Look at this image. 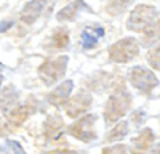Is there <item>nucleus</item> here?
<instances>
[{"mask_svg": "<svg viewBox=\"0 0 160 154\" xmlns=\"http://www.w3.org/2000/svg\"><path fill=\"white\" fill-rule=\"evenodd\" d=\"M155 11L157 10L152 5H138L131 11V15L128 18V23H127V28L130 31H136V32L144 31L149 24H152Z\"/></svg>", "mask_w": 160, "mask_h": 154, "instance_id": "5", "label": "nucleus"}, {"mask_svg": "<svg viewBox=\"0 0 160 154\" xmlns=\"http://www.w3.org/2000/svg\"><path fill=\"white\" fill-rule=\"evenodd\" d=\"M68 44H69V32L66 29L55 31V34H53V37H51V47H55V48H66Z\"/></svg>", "mask_w": 160, "mask_h": 154, "instance_id": "17", "label": "nucleus"}, {"mask_svg": "<svg viewBox=\"0 0 160 154\" xmlns=\"http://www.w3.org/2000/svg\"><path fill=\"white\" fill-rule=\"evenodd\" d=\"M0 69H2V64H0Z\"/></svg>", "mask_w": 160, "mask_h": 154, "instance_id": "27", "label": "nucleus"}, {"mask_svg": "<svg viewBox=\"0 0 160 154\" xmlns=\"http://www.w3.org/2000/svg\"><path fill=\"white\" fill-rule=\"evenodd\" d=\"M130 101L131 96L127 92L125 88H117L115 92L111 95V98L106 103V108H104V117L108 124H114L115 121H118L120 117H123L128 111L130 106Z\"/></svg>", "mask_w": 160, "mask_h": 154, "instance_id": "1", "label": "nucleus"}, {"mask_svg": "<svg viewBox=\"0 0 160 154\" xmlns=\"http://www.w3.org/2000/svg\"><path fill=\"white\" fill-rule=\"evenodd\" d=\"M127 148L123 145H115V146H109V148H104L101 154H125Z\"/></svg>", "mask_w": 160, "mask_h": 154, "instance_id": "22", "label": "nucleus"}, {"mask_svg": "<svg viewBox=\"0 0 160 154\" xmlns=\"http://www.w3.org/2000/svg\"><path fill=\"white\" fill-rule=\"evenodd\" d=\"M90 11V7L85 5L83 0H75V2L69 3L68 7H64L59 13H58V21H72L75 19L78 15H80V11Z\"/></svg>", "mask_w": 160, "mask_h": 154, "instance_id": "12", "label": "nucleus"}, {"mask_svg": "<svg viewBox=\"0 0 160 154\" xmlns=\"http://www.w3.org/2000/svg\"><path fill=\"white\" fill-rule=\"evenodd\" d=\"M154 140H155V135L151 128L141 130V133L131 141V148H130L131 154H148V151L154 145Z\"/></svg>", "mask_w": 160, "mask_h": 154, "instance_id": "8", "label": "nucleus"}, {"mask_svg": "<svg viewBox=\"0 0 160 154\" xmlns=\"http://www.w3.org/2000/svg\"><path fill=\"white\" fill-rule=\"evenodd\" d=\"M43 128H45L47 138L53 140L61 133V130L64 128V124H62L61 117H58V116H50V117L47 119V122H45V125H43Z\"/></svg>", "mask_w": 160, "mask_h": 154, "instance_id": "15", "label": "nucleus"}, {"mask_svg": "<svg viewBox=\"0 0 160 154\" xmlns=\"http://www.w3.org/2000/svg\"><path fill=\"white\" fill-rule=\"evenodd\" d=\"M2 82H3V77H2V75H0V85H2Z\"/></svg>", "mask_w": 160, "mask_h": 154, "instance_id": "26", "label": "nucleus"}, {"mask_svg": "<svg viewBox=\"0 0 160 154\" xmlns=\"http://www.w3.org/2000/svg\"><path fill=\"white\" fill-rule=\"evenodd\" d=\"M95 122L96 116L95 114H87L82 119H78L69 127V133L75 136L77 140L83 141V143H90V141L96 140V132H95Z\"/></svg>", "mask_w": 160, "mask_h": 154, "instance_id": "6", "label": "nucleus"}, {"mask_svg": "<svg viewBox=\"0 0 160 154\" xmlns=\"http://www.w3.org/2000/svg\"><path fill=\"white\" fill-rule=\"evenodd\" d=\"M101 37H104V28H101V26H88L80 34V44L85 50H90L101 40Z\"/></svg>", "mask_w": 160, "mask_h": 154, "instance_id": "10", "label": "nucleus"}, {"mask_svg": "<svg viewBox=\"0 0 160 154\" xmlns=\"http://www.w3.org/2000/svg\"><path fill=\"white\" fill-rule=\"evenodd\" d=\"M68 61H69L68 56H58V58L45 61L42 66L38 68V75L43 79L45 85H51V84H55L61 79L66 72Z\"/></svg>", "mask_w": 160, "mask_h": 154, "instance_id": "4", "label": "nucleus"}, {"mask_svg": "<svg viewBox=\"0 0 160 154\" xmlns=\"http://www.w3.org/2000/svg\"><path fill=\"white\" fill-rule=\"evenodd\" d=\"M128 80L133 87L141 90L142 93H151L152 90L158 85V79L154 75V72L142 68V66L131 68L128 71Z\"/></svg>", "mask_w": 160, "mask_h": 154, "instance_id": "3", "label": "nucleus"}, {"mask_svg": "<svg viewBox=\"0 0 160 154\" xmlns=\"http://www.w3.org/2000/svg\"><path fill=\"white\" fill-rule=\"evenodd\" d=\"M91 106V95L85 90H80V92L71 98L64 106V111L69 117H78L80 114H83L85 111H88Z\"/></svg>", "mask_w": 160, "mask_h": 154, "instance_id": "7", "label": "nucleus"}, {"mask_svg": "<svg viewBox=\"0 0 160 154\" xmlns=\"http://www.w3.org/2000/svg\"><path fill=\"white\" fill-rule=\"evenodd\" d=\"M142 116H144V112H142V111H138V112H135V122H136V124H139V122H142V121H144V117H142Z\"/></svg>", "mask_w": 160, "mask_h": 154, "instance_id": "24", "label": "nucleus"}, {"mask_svg": "<svg viewBox=\"0 0 160 154\" xmlns=\"http://www.w3.org/2000/svg\"><path fill=\"white\" fill-rule=\"evenodd\" d=\"M74 154H75V152H74Z\"/></svg>", "mask_w": 160, "mask_h": 154, "instance_id": "28", "label": "nucleus"}, {"mask_svg": "<svg viewBox=\"0 0 160 154\" xmlns=\"http://www.w3.org/2000/svg\"><path fill=\"white\" fill-rule=\"evenodd\" d=\"M13 26V21H3V23H0V32H3V31H7L8 28H11Z\"/></svg>", "mask_w": 160, "mask_h": 154, "instance_id": "23", "label": "nucleus"}, {"mask_svg": "<svg viewBox=\"0 0 160 154\" xmlns=\"http://www.w3.org/2000/svg\"><path fill=\"white\" fill-rule=\"evenodd\" d=\"M72 87H74V82H72V80L62 82L61 85H58V87L48 95V101L51 103L53 106L62 105V103L69 98V95H71V92H72Z\"/></svg>", "mask_w": 160, "mask_h": 154, "instance_id": "13", "label": "nucleus"}, {"mask_svg": "<svg viewBox=\"0 0 160 154\" xmlns=\"http://www.w3.org/2000/svg\"><path fill=\"white\" fill-rule=\"evenodd\" d=\"M45 5H47V0H32V2H29L28 5L22 8V13H21L22 23L31 26L40 15H42Z\"/></svg>", "mask_w": 160, "mask_h": 154, "instance_id": "11", "label": "nucleus"}, {"mask_svg": "<svg viewBox=\"0 0 160 154\" xmlns=\"http://www.w3.org/2000/svg\"><path fill=\"white\" fill-rule=\"evenodd\" d=\"M154 154H160V145H157V146L154 148Z\"/></svg>", "mask_w": 160, "mask_h": 154, "instance_id": "25", "label": "nucleus"}, {"mask_svg": "<svg viewBox=\"0 0 160 154\" xmlns=\"http://www.w3.org/2000/svg\"><path fill=\"white\" fill-rule=\"evenodd\" d=\"M0 154H24V151L16 141H7L3 146H0Z\"/></svg>", "mask_w": 160, "mask_h": 154, "instance_id": "19", "label": "nucleus"}, {"mask_svg": "<svg viewBox=\"0 0 160 154\" xmlns=\"http://www.w3.org/2000/svg\"><path fill=\"white\" fill-rule=\"evenodd\" d=\"M34 112V106L31 105H22V106H15L11 111L5 112L7 116V122H8V128H15L19 124H22L29 116Z\"/></svg>", "mask_w": 160, "mask_h": 154, "instance_id": "9", "label": "nucleus"}, {"mask_svg": "<svg viewBox=\"0 0 160 154\" xmlns=\"http://www.w3.org/2000/svg\"><path fill=\"white\" fill-rule=\"evenodd\" d=\"M148 61H149V64L155 71L160 72V45L155 47V48H152L149 53H148Z\"/></svg>", "mask_w": 160, "mask_h": 154, "instance_id": "21", "label": "nucleus"}, {"mask_svg": "<svg viewBox=\"0 0 160 154\" xmlns=\"http://www.w3.org/2000/svg\"><path fill=\"white\" fill-rule=\"evenodd\" d=\"M131 2H133V0H109V7H108V10L115 15V13L123 11Z\"/></svg>", "mask_w": 160, "mask_h": 154, "instance_id": "20", "label": "nucleus"}, {"mask_svg": "<svg viewBox=\"0 0 160 154\" xmlns=\"http://www.w3.org/2000/svg\"><path fill=\"white\" fill-rule=\"evenodd\" d=\"M138 51H139V44L136 42V38L128 37L111 45L109 56L115 63H128L138 56Z\"/></svg>", "mask_w": 160, "mask_h": 154, "instance_id": "2", "label": "nucleus"}, {"mask_svg": "<svg viewBox=\"0 0 160 154\" xmlns=\"http://www.w3.org/2000/svg\"><path fill=\"white\" fill-rule=\"evenodd\" d=\"M160 40V18L142 31V45H152Z\"/></svg>", "mask_w": 160, "mask_h": 154, "instance_id": "16", "label": "nucleus"}, {"mask_svg": "<svg viewBox=\"0 0 160 154\" xmlns=\"http://www.w3.org/2000/svg\"><path fill=\"white\" fill-rule=\"evenodd\" d=\"M127 133H128V124L123 121V122L117 124V125L112 128V130L109 132V135H108V141H118V140H122Z\"/></svg>", "mask_w": 160, "mask_h": 154, "instance_id": "18", "label": "nucleus"}, {"mask_svg": "<svg viewBox=\"0 0 160 154\" xmlns=\"http://www.w3.org/2000/svg\"><path fill=\"white\" fill-rule=\"evenodd\" d=\"M18 101V93L16 90L13 88V85L3 88V92H0V108L3 109V112H8L15 108Z\"/></svg>", "mask_w": 160, "mask_h": 154, "instance_id": "14", "label": "nucleus"}]
</instances>
